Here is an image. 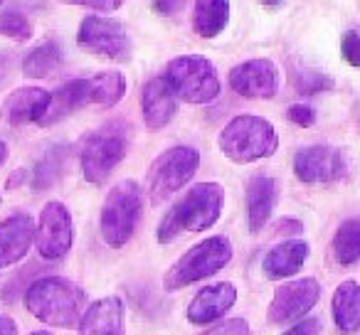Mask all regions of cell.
<instances>
[{"label":"cell","mask_w":360,"mask_h":335,"mask_svg":"<svg viewBox=\"0 0 360 335\" xmlns=\"http://www.w3.org/2000/svg\"><path fill=\"white\" fill-rule=\"evenodd\" d=\"M225 207V188L220 183H195L160 220L155 239L170 244L191 232H205L220 220Z\"/></svg>","instance_id":"6da1fadb"},{"label":"cell","mask_w":360,"mask_h":335,"mask_svg":"<svg viewBox=\"0 0 360 335\" xmlns=\"http://www.w3.org/2000/svg\"><path fill=\"white\" fill-rule=\"evenodd\" d=\"M84 291L62 276H42L25 291V308L55 328H75L84 315Z\"/></svg>","instance_id":"7a4b0ae2"},{"label":"cell","mask_w":360,"mask_h":335,"mask_svg":"<svg viewBox=\"0 0 360 335\" xmlns=\"http://www.w3.org/2000/svg\"><path fill=\"white\" fill-rule=\"evenodd\" d=\"M220 150L227 160L237 165L255 163V160L269 158L279 148V133L266 119L255 114L235 116L225 129L220 131Z\"/></svg>","instance_id":"3957f363"},{"label":"cell","mask_w":360,"mask_h":335,"mask_svg":"<svg viewBox=\"0 0 360 335\" xmlns=\"http://www.w3.org/2000/svg\"><path fill=\"white\" fill-rule=\"evenodd\" d=\"M143 212V195L134 180H121L109 190L101 207L99 230L101 239L114 249H121L131 242Z\"/></svg>","instance_id":"277c9868"},{"label":"cell","mask_w":360,"mask_h":335,"mask_svg":"<svg viewBox=\"0 0 360 335\" xmlns=\"http://www.w3.org/2000/svg\"><path fill=\"white\" fill-rule=\"evenodd\" d=\"M232 261V244L227 237H207L198 242L193 249H188L163 279L165 291H180L186 286L202 281L207 276L222 271Z\"/></svg>","instance_id":"5b68a950"},{"label":"cell","mask_w":360,"mask_h":335,"mask_svg":"<svg viewBox=\"0 0 360 335\" xmlns=\"http://www.w3.org/2000/svg\"><path fill=\"white\" fill-rule=\"evenodd\" d=\"M165 79L186 104H210L220 96L217 70L205 55H180L165 67Z\"/></svg>","instance_id":"8992f818"},{"label":"cell","mask_w":360,"mask_h":335,"mask_svg":"<svg viewBox=\"0 0 360 335\" xmlns=\"http://www.w3.org/2000/svg\"><path fill=\"white\" fill-rule=\"evenodd\" d=\"M129 150V126L124 121H109L84 140L82 148V173L86 183L101 185L114 173Z\"/></svg>","instance_id":"52a82bcc"},{"label":"cell","mask_w":360,"mask_h":335,"mask_svg":"<svg viewBox=\"0 0 360 335\" xmlns=\"http://www.w3.org/2000/svg\"><path fill=\"white\" fill-rule=\"evenodd\" d=\"M200 168V153L191 145H173L163 150L148 168V197L153 205H160L173 197L183 185L195 178Z\"/></svg>","instance_id":"ba28073f"},{"label":"cell","mask_w":360,"mask_h":335,"mask_svg":"<svg viewBox=\"0 0 360 335\" xmlns=\"http://www.w3.org/2000/svg\"><path fill=\"white\" fill-rule=\"evenodd\" d=\"M77 45L89 55L111 62L131 60V52H134L126 27L101 15H89L82 20L79 30H77Z\"/></svg>","instance_id":"9c48e42d"},{"label":"cell","mask_w":360,"mask_h":335,"mask_svg":"<svg viewBox=\"0 0 360 335\" xmlns=\"http://www.w3.org/2000/svg\"><path fill=\"white\" fill-rule=\"evenodd\" d=\"M75 242V227H72V215L65 202H47L37 217L35 247L37 254L47 261H57L67 256Z\"/></svg>","instance_id":"30bf717a"},{"label":"cell","mask_w":360,"mask_h":335,"mask_svg":"<svg viewBox=\"0 0 360 335\" xmlns=\"http://www.w3.org/2000/svg\"><path fill=\"white\" fill-rule=\"evenodd\" d=\"M321 298V284L311 276L304 279L289 281V284L279 286L266 310V318L274 325H284V323H294L301 320Z\"/></svg>","instance_id":"8fae6325"},{"label":"cell","mask_w":360,"mask_h":335,"mask_svg":"<svg viewBox=\"0 0 360 335\" xmlns=\"http://www.w3.org/2000/svg\"><path fill=\"white\" fill-rule=\"evenodd\" d=\"M230 86L245 99H274L279 91V70L271 60H247L230 70Z\"/></svg>","instance_id":"7c38bea8"},{"label":"cell","mask_w":360,"mask_h":335,"mask_svg":"<svg viewBox=\"0 0 360 335\" xmlns=\"http://www.w3.org/2000/svg\"><path fill=\"white\" fill-rule=\"evenodd\" d=\"M294 173L301 183H333L345 173V160L338 148L330 145H306L294 155Z\"/></svg>","instance_id":"4fadbf2b"},{"label":"cell","mask_w":360,"mask_h":335,"mask_svg":"<svg viewBox=\"0 0 360 335\" xmlns=\"http://www.w3.org/2000/svg\"><path fill=\"white\" fill-rule=\"evenodd\" d=\"M178 96H175L173 86L168 84L165 77H153L143 84L141 91V114H143V124L150 131H160L173 121L178 114Z\"/></svg>","instance_id":"5bb4252c"},{"label":"cell","mask_w":360,"mask_h":335,"mask_svg":"<svg viewBox=\"0 0 360 335\" xmlns=\"http://www.w3.org/2000/svg\"><path fill=\"white\" fill-rule=\"evenodd\" d=\"M37 225L27 212H15L0 222V269L13 266L30 251Z\"/></svg>","instance_id":"9a60e30c"},{"label":"cell","mask_w":360,"mask_h":335,"mask_svg":"<svg viewBox=\"0 0 360 335\" xmlns=\"http://www.w3.org/2000/svg\"><path fill=\"white\" fill-rule=\"evenodd\" d=\"M52 94L40 86H20L13 94L6 96L0 106V119L11 126H25V124H40L50 106Z\"/></svg>","instance_id":"2e32d148"},{"label":"cell","mask_w":360,"mask_h":335,"mask_svg":"<svg viewBox=\"0 0 360 335\" xmlns=\"http://www.w3.org/2000/svg\"><path fill=\"white\" fill-rule=\"evenodd\" d=\"M235 301H237L235 284L220 281V284L205 286L202 291H198L195 298L188 306L186 315L193 325H210L215 320H220L235 306Z\"/></svg>","instance_id":"e0dca14e"},{"label":"cell","mask_w":360,"mask_h":335,"mask_svg":"<svg viewBox=\"0 0 360 335\" xmlns=\"http://www.w3.org/2000/svg\"><path fill=\"white\" fill-rule=\"evenodd\" d=\"M279 200V183L269 176H255L247 183V227L252 235H259L271 220V212Z\"/></svg>","instance_id":"ac0fdd59"},{"label":"cell","mask_w":360,"mask_h":335,"mask_svg":"<svg viewBox=\"0 0 360 335\" xmlns=\"http://www.w3.org/2000/svg\"><path fill=\"white\" fill-rule=\"evenodd\" d=\"M79 335H126L124 301L106 296L91 303L79 320Z\"/></svg>","instance_id":"d6986e66"},{"label":"cell","mask_w":360,"mask_h":335,"mask_svg":"<svg viewBox=\"0 0 360 335\" xmlns=\"http://www.w3.org/2000/svg\"><path fill=\"white\" fill-rule=\"evenodd\" d=\"M309 251L311 249L304 239H286L266 251L264 261H262V271L271 281L289 279L296 271H301V266L309 259Z\"/></svg>","instance_id":"ffe728a7"},{"label":"cell","mask_w":360,"mask_h":335,"mask_svg":"<svg viewBox=\"0 0 360 335\" xmlns=\"http://www.w3.org/2000/svg\"><path fill=\"white\" fill-rule=\"evenodd\" d=\"M330 310H333V323L338 333L353 335L360 330V284L353 279L335 286L333 298H330Z\"/></svg>","instance_id":"44dd1931"},{"label":"cell","mask_w":360,"mask_h":335,"mask_svg":"<svg viewBox=\"0 0 360 335\" xmlns=\"http://www.w3.org/2000/svg\"><path fill=\"white\" fill-rule=\"evenodd\" d=\"M82 106H89V99H86V79L67 81V84H62L52 94L50 106H47L45 116L40 119V126L60 124V121H65L67 116H72Z\"/></svg>","instance_id":"7402d4cb"},{"label":"cell","mask_w":360,"mask_h":335,"mask_svg":"<svg viewBox=\"0 0 360 335\" xmlns=\"http://www.w3.org/2000/svg\"><path fill=\"white\" fill-rule=\"evenodd\" d=\"M230 22V0H195L193 32L202 40L217 37Z\"/></svg>","instance_id":"603a6c76"},{"label":"cell","mask_w":360,"mask_h":335,"mask_svg":"<svg viewBox=\"0 0 360 335\" xmlns=\"http://www.w3.org/2000/svg\"><path fill=\"white\" fill-rule=\"evenodd\" d=\"M126 94V77L116 70L99 72V74L86 79V99L91 106L99 109H111L116 106Z\"/></svg>","instance_id":"cb8c5ba5"},{"label":"cell","mask_w":360,"mask_h":335,"mask_svg":"<svg viewBox=\"0 0 360 335\" xmlns=\"http://www.w3.org/2000/svg\"><path fill=\"white\" fill-rule=\"evenodd\" d=\"M60 65H62V50L57 47V42H42V45L32 47L22 57V74L27 79H45Z\"/></svg>","instance_id":"d4e9b609"},{"label":"cell","mask_w":360,"mask_h":335,"mask_svg":"<svg viewBox=\"0 0 360 335\" xmlns=\"http://www.w3.org/2000/svg\"><path fill=\"white\" fill-rule=\"evenodd\" d=\"M333 256L340 266H353L360 261V220H345L335 230Z\"/></svg>","instance_id":"484cf974"},{"label":"cell","mask_w":360,"mask_h":335,"mask_svg":"<svg viewBox=\"0 0 360 335\" xmlns=\"http://www.w3.org/2000/svg\"><path fill=\"white\" fill-rule=\"evenodd\" d=\"M65 150L67 148L60 145V148H52L42 155V160L35 165V180H32L35 190H47V188H52L57 183V178L62 173V165H65V155H67Z\"/></svg>","instance_id":"4316f807"},{"label":"cell","mask_w":360,"mask_h":335,"mask_svg":"<svg viewBox=\"0 0 360 335\" xmlns=\"http://www.w3.org/2000/svg\"><path fill=\"white\" fill-rule=\"evenodd\" d=\"M32 32H35L32 30V22L27 20L22 13H18V11L0 13V35L3 37L27 42V40H32Z\"/></svg>","instance_id":"83f0119b"},{"label":"cell","mask_w":360,"mask_h":335,"mask_svg":"<svg viewBox=\"0 0 360 335\" xmlns=\"http://www.w3.org/2000/svg\"><path fill=\"white\" fill-rule=\"evenodd\" d=\"M291 81H294V89L304 96H314L321 94V91L333 89V79L321 72H311V70H296L291 74Z\"/></svg>","instance_id":"f1b7e54d"},{"label":"cell","mask_w":360,"mask_h":335,"mask_svg":"<svg viewBox=\"0 0 360 335\" xmlns=\"http://www.w3.org/2000/svg\"><path fill=\"white\" fill-rule=\"evenodd\" d=\"M340 55L350 67H360V35L355 30H348L340 37Z\"/></svg>","instance_id":"f546056e"},{"label":"cell","mask_w":360,"mask_h":335,"mask_svg":"<svg viewBox=\"0 0 360 335\" xmlns=\"http://www.w3.org/2000/svg\"><path fill=\"white\" fill-rule=\"evenodd\" d=\"M200 335H250V323L245 318H230L212 325L210 330H205Z\"/></svg>","instance_id":"4dcf8cb0"},{"label":"cell","mask_w":360,"mask_h":335,"mask_svg":"<svg viewBox=\"0 0 360 335\" xmlns=\"http://www.w3.org/2000/svg\"><path fill=\"white\" fill-rule=\"evenodd\" d=\"M286 119H289L291 124L301 126V129H309V126L316 124V111L311 109L309 104H294L286 109Z\"/></svg>","instance_id":"1f68e13d"},{"label":"cell","mask_w":360,"mask_h":335,"mask_svg":"<svg viewBox=\"0 0 360 335\" xmlns=\"http://www.w3.org/2000/svg\"><path fill=\"white\" fill-rule=\"evenodd\" d=\"M57 3H67V6H82L91 8L96 13H114L124 6V0H57Z\"/></svg>","instance_id":"d6a6232c"},{"label":"cell","mask_w":360,"mask_h":335,"mask_svg":"<svg viewBox=\"0 0 360 335\" xmlns=\"http://www.w3.org/2000/svg\"><path fill=\"white\" fill-rule=\"evenodd\" d=\"M319 330H321L319 320H316V318H304V320H299L294 328L284 330L281 335H319Z\"/></svg>","instance_id":"836d02e7"},{"label":"cell","mask_w":360,"mask_h":335,"mask_svg":"<svg viewBox=\"0 0 360 335\" xmlns=\"http://www.w3.org/2000/svg\"><path fill=\"white\" fill-rule=\"evenodd\" d=\"M183 3H186V0H155L153 8L158 13H163V15H168V13L180 11V8H183Z\"/></svg>","instance_id":"e575fe53"},{"label":"cell","mask_w":360,"mask_h":335,"mask_svg":"<svg viewBox=\"0 0 360 335\" xmlns=\"http://www.w3.org/2000/svg\"><path fill=\"white\" fill-rule=\"evenodd\" d=\"M296 232H301V225L296 220H289V217L276 225V235H296Z\"/></svg>","instance_id":"d590c367"},{"label":"cell","mask_w":360,"mask_h":335,"mask_svg":"<svg viewBox=\"0 0 360 335\" xmlns=\"http://www.w3.org/2000/svg\"><path fill=\"white\" fill-rule=\"evenodd\" d=\"M0 335H18V323L8 315H0Z\"/></svg>","instance_id":"8d00e7d4"},{"label":"cell","mask_w":360,"mask_h":335,"mask_svg":"<svg viewBox=\"0 0 360 335\" xmlns=\"http://www.w3.org/2000/svg\"><path fill=\"white\" fill-rule=\"evenodd\" d=\"M22 180H25V171H18L11 176V180H8V188H15V185H22Z\"/></svg>","instance_id":"74e56055"},{"label":"cell","mask_w":360,"mask_h":335,"mask_svg":"<svg viewBox=\"0 0 360 335\" xmlns=\"http://www.w3.org/2000/svg\"><path fill=\"white\" fill-rule=\"evenodd\" d=\"M6 160H8V145L3 143V140H0V168L6 165Z\"/></svg>","instance_id":"f35d334b"},{"label":"cell","mask_w":360,"mask_h":335,"mask_svg":"<svg viewBox=\"0 0 360 335\" xmlns=\"http://www.w3.org/2000/svg\"><path fill=\"white\" fill-rule=\"evenodd\" d=\"M264 6H276V3H281V0H262Z\"/></svg>","instance_id":"ab89813d"},{"label":"cell","mask_w":360,"mask_h":335,"mask_svg":"<svg viewBox=\"0 0 360 335\" xmlns=\"http://www.w3.org/2000/svg\"><path fill=\"white\" fill-rule=\"evenodd\" d=\"M30 335H52V333H47V330H37V333H30Z\"/></svg>","instance_id":"60d3db41"},{"label":"cell","mask_w":360,"mask_h":335,"mask_svg":"<svg viewBox=\"0 0 360 335\" xmlns=\"http://www.w3.org/2000/svg\"><path fill=\"white\" fill-rule=\"evenodd\" d=\"M0 6H3V0H0Z\"/></svg>","instance_id":"b9f144b4"}]
</instances>
